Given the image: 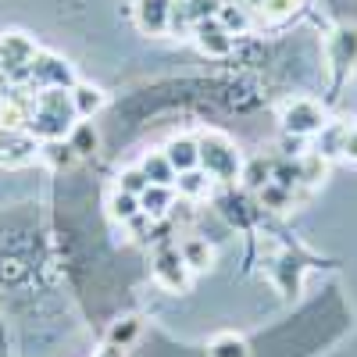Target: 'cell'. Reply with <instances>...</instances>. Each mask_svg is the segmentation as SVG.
I'll use <instances>...</instances> for the list:
<instances>
[{
	"mask_svg": "<svg viewBox=\"0 0 357 357\" xmlns=\"http://www.w3.org/2000/svg\"><path fill=\"white\" fill-rule=\"evenodd\" d=\"M193 36H197L200 54H207V57H225V54L232 50V36L225 33V25H222L215 15L193 22Z\"/></svg>",
	"mask_w": 357,
	"mask_h": 357,
	"instance_id": "obj_7",
	"label": "cell"
},
{
	"mask_svg": "<svg viewBox=\"0 0 357 357\" xmlns=\"http://www.w3.org/2000/svg\"><path fill=\"white\" fill-rule=\"evenodd\" d=\"M178 254H183L190 272H207V268L215 264V247L207 240H200V236H186V240L178 243Z\"/></svg>",
	"mask_w": 357,
	"mask_h": 357,
	"instance_id": "obj_12",
	"label": "cell"
},
{
	"mask_svg": "<svg viewBox=\"0 0 357 357\" xmlns=\"http://www.w3.org/2000/svg\"><path fill=\"white\" fill-rule=\"evenodd\" d=\"M197 146H200V168L218 178V183H236L243 175V158L236 151V143L222 132H204L197 136Z\"/></svg>",
	"mask_w": 357,
	"mask_h": 357,
	"instance_id": "obj_2",
	"label": "cell"
},
{
	"mask_svg": "<svg viewBox=\"0 0 357 357\" xmlns=\"http://www.w3.org/2000/svg\"><path fill=\"white\" fill-rule=\"evenodd\" d=\"M240 4H243V8H261L264 0H240Z\"/></svg>",
	"mask_w": 357,
	"mask_h": 357,
	"instance_id": "obj_27",
	"label": "cell"
},
{
	"mask_svg": "<svg viewBox=\"0 0 357 357\" xmlns=\"http://www.w3.org/2000/svg\"><path fill=\"white\" fill-rule=\"evenodd\" d=\"M43 161L47 165H54V168H68L79 154L72 151V146H68V139H50V143H43Z\"/></svg>",
	"mask_w": 357,
	"mask_h": 357,
	"instance_id": "obj_21",
	"label": "cell"
},
{
	"mask_svg": "<svg viewBox=\"0 0 357 357\" xmlns=\"http://www.w3.org/2000/svg\"><path fill=\"white\" fill-rule=\"evenodd\" d=\"M146 186H151V178L143 175V168H139V165H136V168H122V172H118V190H122V193L139 197Z\"/></svg>",
	"mask_w": 357,
	"mask_h": 357,
	"instance_id": "obj_22",
	"label": "cell"
},
{
	"mask_svg": "<svg viewBox=\"0 0 357 357\" xmlns=\"http://www.w3.org/2000/svg\"><path fill=\"white\" fill-rule=\"evenodd\" d=\"M68 146L79 154V158H89V154H97V146H100V132L93 129V122H75L72 132L65 136Z\"/></svg>",
	"mask_w": 357,
	"mask_h": 357,
	"instance_id": "obj_15",
	"label": "cell"
},
{
	"mask_svg": "<svg viewBox=\"0 0 357 357\" xmlns=\"http://www.w3.org/2000/svg\"><path fill=\"white\" fill-rule=\"evenodd\" d=\"M107 207H111V218H118V222H136V218L143 215V211H139V197L122 193V190H114V193H111Z\"/></svg>",
	"mask_w": 357,
	"mask_h": 357,
	"instance_id": "obj_19",
	"label": "cell"
},
{
	"mask_svg": "<svg viewBox=\"0 0 357 357\" xmlns=\"http://www.w3.org/2000/svg\"><path fill=\"white\" fill-rule=\"evenodd\" d=\"M165 158L168 165L178 172H190V168H200V146H197V136H172L165 143Z\"/></svg>",
	"mask_w": 357,
	"mask_h": 357,
	"instance_id": "obj_9",
	"label": "cell"
},
{
	"mask_svg": "<svg viewBox=\"0 0 357 357\" xmlns=\"http://www.w3.org/2000/svg\"><path fill=\"white\" fill-rule=\"evenodd\" d=\"M329 57H333V65L340 72L357 61V29H350V25L336 29V33L329 36Z\"/></svg>",
	"mask_w": 357,
	"mask_h": 357,
	"instance_id": "obj_10",
	"label": "cell"
},
{
	"mask_svg": "<svg viewBox=\"0 0 357 357\" xmlns=\"http://www.w3.org/2000/svg\"><path fill=\"white\" fill-rule=\"evenodd\" d=\"M215 18L225 25V33H229V36H243L247 29H250V11H247L243 4H222Z\"/></svg>",
	"mask_w": 357,
	"mask_h": 357,
	"instance_id": "obj_18",
	"label": "cell"
},
{
	"mask_svg": "<svg viewBox=\"0 0 357 357\" xmlns=\"http://www.w3.org/2000/svg\"><path fill=\"white\" fill-rule=\"evenodd\" d=\"M136 336H139V318H122V321H114V325H111V333H107V347L126 350Z\"/></svg>",
	"mask_w": 357,
	"mask_h": 357,
	"instance_id": "obj_20",
	"label": "cell"
},
{
	"mask_svg": "<svg viewBox=\"0 0 357 357\" xmlns=\"http://www.w3.org/2000/svg\"><path fill=\"white\" fill-rule=\"evenodd\" d=\"M139 168H143V175H146V178H151V186H175V168L168 165L165 151L146 154Z\"/></svg>",
	"mask_w": 357,
	"mask_h": 357,
	"instance_id": "obj_16",
	"label": "cell"
},
{
	"mask_svg": "<svg viewBox=\"0 0 357 357\" xmlns=\"http://www.w3.org/2000/svg\"><path fill=\"white\" fill-rule=\"evenodd\" d=\"M154 279H158L165 289H172V293L190 289L193 272L186 268V261H183V254H178V247H161V250L154 254Z\"/></svg>",
	"mask_w": 357,
	"mask_h": 357,
	"instance_id": "obj_4",
	"label": "cell"
},
{
	"mask_svg": "<svg viewBox=\"0 0 357 357\" xmlns=\"http://www.w3.org/2000/svg\"><path fill=\"white\" fill-rule=\"evenodd\" d=\"M29 75H33L43 89H54V86L72 89V86H75V79H72V65L61 61V57H47V54H36V61L29 65Z\"/></svg>",
	"mask_w": 357,
	"mask_h": 357,
	"instance_id": "obj_8",
	"label": "cell"
},
{
	"mask_svg": "<svg viewBox=\"0 0 357 357\" xmlns=\"http://www.w3.org/2000/svg\"><path fill=\"white\" fill-rule=\"evenodd\" d=\"M321 175H325V161H321V154H311V158L301 165V178H307V183H318Z\"/></svg>",
	"mask_w": 357,
	"mask_h": 357,
	"instance_id": "obj_25",
	"label": "cell"
},
{
	"mask_svg": "<svg viewBox=\"0 0 357 357\" xmlns=\"http://www.w3.org/2000/svg\"><path fill=\"white\" fill-rule=\"evenodd\" d=\"M301 4H304V0H264L261 15H264L268 22H282V18H289L293 11H301Z\"/></svg>",
	"mask_w": 357,
	"mask_h": 357,
	"instance_id": "obj_23",
	"label": "cell"
},
{
	"mask_svg": "<svg viewBox=\"0 0 357 357\" xmlns=\"http://www.w3.org/2000/svg\"><path fill=\"white\" fill-rule=\"evenodd\" d=\"M282 129L289 136H314L325 129V111L314 104V100H289L282 107Z\"/></svg>",
	"mask_w": 357,
	"mask_h": 357,
	"instance_id": "obj_3",
	"label": "cell"
},
{
	"mask_svg": "<svg viewBox=\"0 0 357 357\" xmlns=\"http://www.w3.org/2000/svg\"><path fill=\"white\" fill-rule=\"evenodd\" d=\"M75 122H79V114L72 107V93L61 89V86H54V89H40L33 111H29L25 129L33 132L36 139L50 143V139H65Z\"/></svg>",
	"mask_w": 357,
	"mask_h": 357,
	"instance_id": "obj_1",
	"label": "cell"
},
{
	"mask_svg": "<svg viewBox=\"0 0 357 357\" xmlns=\"http://www.w3.org/2000/svg\"><path fill=\"white\" fill-rule=\"evenodd\" d=\"M136 25L146 36H165L172 29V15H175V0H136Z\"/></svg>",
	"mask_w": 357,
	"mask_h": 357,
	"instance_id": "obj_6",
	"label": "cell"
},
{
	"mask_svg": "<svg viewBox=\"0 0 357 357\" xmlns=\"http://www.w3.org/2000/svg\"><path fill=\"white\" fill-rule=\"evenodd\" d=\"M172 204H175V190L172 186H146L139 193V211L146 218H165Z\"/></svg>",
	"mask_w": 357,
	"mask_h": 357,
	"instance_id": "obj_14",
	"label": "cell"
},
{
	"mask_svg": "<svg viewBox=\"0 0 357 357\" xmlns=\"http://www.w3.org/2000/svg\"><path fill=\"white\" fill-rule=\"evenodd\" d=\"M207 357H250V347H247L243 336L222 333V336H215L211 343H207Z\"/></svg>",
	"mask_w": 357,
	"mask_h": 357,
	"instance_id": "obj_17",
	"label": "cell"
},
{
	"mask_svg": "<svg viewBox=\"0 0 357 357\" xmlns=\"http://www.w3.org/2000/svg\"><path fill=\"white\" fill-rule=\"evenodd\" d=\"M261 204H268V207H275V211H282V207L289 204V190H286V186H272V183H268V186L261 190Z\"/></svg>",
	"mask_w": 357,
	"mask_h": 357,
	"instance_id": "obj_24",
	"label": "cell"
},
{
	"mask_svg": "<svg viewBox=\"0 0 357 357\" xmlns=\"http://www.w3.org/2000/svg\"><path fill=\"white\" fill-rule=\"evenodd\" d=\"M340 154L347 161H357V126L343 129V139H340Z\"/></svg>",
	"mask_w": 357,
	"mask_h": 357,
	"instance_id": "obj_26",
	"label": "cell"
},
{
	"mask_svg": "<svg viewBox=\"0 0 357 357\" xmlns=\"http://www.w3.org/2000/svg\"><path fill=\"white\" fill-rule=\"evenodd\" d=\"M211 183H215V178L207 175L204 168H190V172L175 175V186H178V197H183V200H204L207 193H211Z\"/></svg>",
	"mask_w": 357,
	"mask_h": 357,
	"instance_id": "obj_13",
	"label": "cell"
},
{
	"mask_svg": "<svg viewBox=\"0 0 357 357\" xmlns=\"http://www.w3.org/2000/svg\"><path fill=\"white\" fill-rule=\"evenodd\" d=\"M36 54V43L25 33H4L0 36V72H29Z\"/></svg>",
	"mask_w": 357,
	"mask_h": 357,
	"instance_id": "obj_5",
	"label": "cell"
},
{
	"mask_svg": "<svg viewBox=\"0 0 357 357\" xmlns=\"http://www.w3.org/2000/svg\"><path fill=\"white\" fill-rule=\"evenodd\" d=\"M68 93H72V107H75V114H79V122L93 118V114L104 107V89L93 86V82H75Z\"/></svg>",
	"mask_w": 357,
	"mask_h": 357,
	"instance_id": "obj_11",
	"label": "cell"
}]
</instances>
